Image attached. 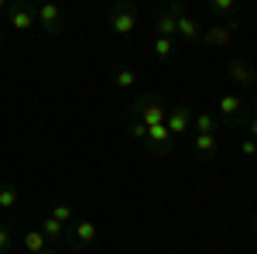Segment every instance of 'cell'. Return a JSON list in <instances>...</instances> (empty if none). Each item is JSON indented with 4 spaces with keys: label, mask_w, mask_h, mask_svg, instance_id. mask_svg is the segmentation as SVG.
I'll list each match as a JSON object with an SVG mask.
<instances>
[{
    "label": "cell",
    "mask_w": 257,
    "mask_h": 254,
    "mask_svg": "<svg viewBox=\"0 0 257 254\" xmlns=\"http://www.w3.org/2000/svg\"><path fill=\"white\" fill-rule=\"evenodd\" d=\"M196 134H216V127H219V117H216V110H202V114H196Z\"/></svg>",
    "instance_id": "16"
},
{
    "label": "cell",
    "mask_w": 257,
    "mask_h": 254,
    "mask_svg": "<svg viewBox=\"0 0 257 254\" xmlns=\"http://www.w3.org/2000/svg\"><path fill=\"white\" fill-rule=\"evenodd\" d=\"M226 79H230L233 86H247V90H254L257 69L250 65V62H243V59H230V62H226Z\"/></svg>",
    "instance_id": "9"
},
{
    "label": "cell",
    "mask_w": 257,
    "mask_h": 254,
    "mask_svg": "<svg viewBox=\"0 0 257 254\" xmlns=\"http://www.w3.org/2000/svg\"><path fill=\"white\" fill-rule=\"evenodd\" d=\"M151 52H155V59H175L178 55V45L175 38H161V35H155V41H151Z\"/></svg>",
    "instance_id": "15"
},
{
    "label": "cell",
    "mask_w": 257,
    "mask_h": 254,
    "mask_svg": "<svg viewBox=\"0 0 257 254\" xmlns=\"http://www.w3.org/2000/svg\"><path fill=\"white\" fill-rule=\"evenodd\" d=\"M35 21H38V28L48 38L62 35V7L59 4H41L38 11H35Z\"/></svg>",
    "instance_id": "7"
},
{
    "label": "cell",
    "mask_w": 257,
    "mask_h": 254,
    "mask_svg": "<svg viewBox=\"0 0 257 254\" xmlns=\"http://www.w3.org/2000/svg\"><path fill=\"white\" fill-rule=\"evenodd\" d=\"M237 24L240 21H219V24H213V28H202V45H209V48H226L230 41H233V35H237Z\"/></svg>",
    "instance_id": "5"
},
{
    "label": "cell",
    "mask_w": 257,
    "mask_h": 254,
    "mask_svg": "<svg viewBox=\"0 0 257 254\" xmlns=\"http://www.w3.org/2000/svg\"><path fill=\"white\" fill-rule=\"evenodd\" d=\"M254 230H257V213H254Z\"/></svg>",
    "instance_id": "28"
},
{
    "label": "cell",
    "mask_w": 257,
    "mask_h": 254,
    "mask_svg": "<svg viewBox=\"0 0 257 254\" xmlns=\"http://www.w3.org/2000/svg\"><path fill=\"white\" fill-rule=\"evenodd\" d=\"M192 117H196V114H192L185 103H178V107H172V110L165 114V127H168V131H172V137L178 141V137L189 134V127H192Z\"/></svg>",
    "instance_id": "8"
},
{
    "label": "cell",
    "mask_w": 257,
    "mask_h": 254,
    "mask_svg": "<svg viewBox=\"0 0 257 254\" xmlns=\"http://www.w3.org/2000/svg\"><path fill=\"white\" fill-rule=\"evenodd\" d=\"M144 148H148V155H155V158H168L172 151H175V137H172V131H168L165 124H158V127H148Z\"/></svg>",
    "instance_id": "4"
},
{
    "label": "cell",
    "mask_w": 257,
    "mask_h": 254,
    "mask_svg": "<svg viewBox=\"0 0 257 254\" xmlns=\"http://www.w3.org/2000/svg\"><path fill=\"white\" fill-rule=\"evenodd\" d=\"M41 254H62V247H55V244H48V247H45Z\"/></svg>",
    "instance_id": "25"
},
{
    "label": "cell",
    "mask_w": 257,
    "mask_h": 254,
    "mask_svg": "<svg viewBox=\"0 0 257 254\" xmlns=\"http://www.w3.org/2000/svg\"><path fill=\"white\" fill-rule=\"evenodd\" d=\"M247 137L257 141V110H250V117H247Z\"/></svg>",
    "instance_id": "24"
},
{
    "label": "cell",
    "mask_w": 257,
    "mask_h": 254,
    "mask_svg": "<svg viewBox=\"0 0 257 254\" xmlns=\"http://www.w3.org/2000/svg\"><path fill=\"white\" fill-rule=\"evenodd\" d=\"M24 247H28V254H41L48 247V240H45L41 230H24Z\"/></svg>",
    "instance_id": "20"
},
{
    "label": "cell",
    "mask_w": 257,
    "mask_h": 254,
    "mask_svg": "<svg viewBox=\"0 0 257 254\" xmlns=\"http://www.w3.org/2000/svg\"><path fill=\"white\" fill-rule=\"evenodd\" d=\"M178 11H182V4L178 0H172L165 11H158V18H155V31H158L161 38H175V18Z\"/></svg>",
    "instance_id": "12"
},
{
    "label": "cell",
    "mask_w": 257,
    "mask_h": 254,
    "mask_svg": "<svg viewBox=\"0 0 257 254\" xmlns=\"http://www.w3.org/2000/svg\"><path fill=\"white\" fill-rule=\"evenodd\" d=\"M175 35L182 41H199V38H202V24H199V21L185 11V7L178 11V18H175Z\"/></svg>",
    "instance_id": "11"
},
{
    "label": "cell",
    "mask_w": 257,
    "mask_h": 254,
    "mask_svg": "<svg viewBox=\"0 0 257 254\" xmlns=\"http://www.w3.org/2000/svg\"><path fill=\"white\" fill-rule=\"evenodd\" d=\"M11 244H14V234H11V227H7V223H0V254L11 251Z\"/></svg>",
    "instance_id": "22"
},
{
    "label": "cell",
    "mask_w": 257,
    "mask_h": 254,
    "mask_svg": "<svg viewBox=\"0 0 257 254\" xmlns=\"http://www.w3.org/2000/svg\"><path fill=\"white\" fill-rule=\"evenodd\" d=\"M240 155H243V158H257V141L243 137V141H240Z\"/></svg>",
    "instance_id": "23"
},
{
    "label": "cell",
    "mask_w": 257,
    "mask_h": 254,
    "mask_svg": "<svg viewBox=\"0 0 257 254\" xmlns=\"http://www.w3.org/2000/svg\"><path fill=\"white\" fill-rule=\"evenodd\" d=\"M192 151L199 158H216L219 155V134H196L192 137Z\"/></svg>",
    "instance_id": "13"
},
{
    "label": "cell",
    "mask_w": 257,
    "mask_h": 254,
    "mask_svg": "<svg viewBox=\"0 0 257 254\" xmlns=\"http://www.w3.org/2000/svg\"><path fill=\"white\" fill-rule=\"evenodd\" d=\"M7 4H11V0H0V14H4V11H7Z\"/></svg>",
    "instance_id": "27"
},
{
    "label": "cell",
    "mask_w": 257,
    "mask_h": 254,
    "mask_svg": "<svg viewBox=\"0 0 257 254\" xmlns=\"http://www.w3.org/2000/svg\"><path fill=\"white\" fill-rule=\"evenodd\" d=\"M138 82V69H131V65H120L117 72H113V86L117 90H131Z\"/></svg>",
    "instance_id": "18"
},
{
    "label": "cell",
    "mask_w": 257,
    "mask_h": 254,
    "mask_svg": "<svg viewBox=\"0 0 257 254\" xmlns=\"http://www.w3.org/2000/svg\"><path fill=\"white\" fill-rule=\"evenodd\" d=\"M250 107L257 110V82H254V90H250Z\"/></svg>",
    "instance_id": "26"
},
{
    "label": "cell",
    "mask_w": 257,
    "mask_h": 254,
    "mask_svg": "<svg viewBox=\"0 0 257 254\" xmlns=\"http://www.w3.org/2000/svg\"><path fill=\"white\" fill-rule=\"evenodd\" d=\"M48 216H52V220H59L62 227H65V223H72V203H65V199H62V203H52Z\"/></svg>",
    "instance_id": "21"
},
{
    "label": "cell",
    "mask_w": 257,
    "mask_h": 254,
    "mask_svg": "<svg viewBox=\"0 0 257 254\" xmlns=\"http://www.w3.org/2000/svg\"><path fill=\"white\" fill-rule=\"evenodd\" d=\"M250 100L243 97V93H223L219 97V110H216V117L219 120H226L230 127H243L247 124V117H250Z\"/></svg>",
    "instance_id": "2"
},
{
    "label": "cell",
    "mask_w": 257,
    "mask_h": 254,
    "mask_svg": "<svg viewBox=\"0 0 257 254\" xmlns=\"http://www.w3.org/2000/svg\"><path fill=\"white\" fill-rule=\"evenodd\" d=\"M165 100L158 97V93H144V97H138L131 107H127V117L134 120V124H144V127H158V124H165Z\"/></svg>",
    "instance_id": "1"
},
{
    "label": "cell",
    "mask_w": 257,
    "mask_h": 254,
    "mask_svg": "<svg viewBox=\"0 0 257 254\" xmlns=\"http://www.w3.org/2000/svg\"><path fill=\"white\" fill-rule=\"evenodd\" d=\"M18 199H21L18 186H11V182H0V210H14V206H18Z\"/></svg>",
    "instance_id": "19"
},
{
    "label": "cell",
    "mask_w": 257,
    "mask_h": 254,
    "mask_svg": "<svg viewBox=\"0 0 257 254\" xmlns=\"http://www.w3.org/2000/svg\"><path fill=\"white\" fill-rule=\"evenodd\" d=\"M0 41H4V35H0Z\"/></svg>",
    "instance_id": "29"
},
{
    "label": "cell",
    "mask_w": 257,
    "mask_h": 254,
    "mask_svg": "<svg viewBox=\"0 0 257 254\" xmlns=\"http://www.w3.org/2000/svg\"><path fill=\"white\" fill-rule=\"evenodd\" d=\"M99 240V227L96 220H72V230H69V244H76V247H93Z\"/></svg>",
    "instance_id": "6"
},
{
    "label": "cell",
    "mask_w": 257,
    "mask_h": 254,
    "mask_svg": "<svg viewBox=\"0 0 257 254\" xmlns=\"http://www.w3.org/2000/svg\"><path fill=\"white\" fill-rule=\"evenodd\" d=\"M138 7L134 4H117L113 11H110V31L120 35V38H127L131 31H138Z\"/></svg>",
    "instance_id": "3"
},
{
    "label": "cell",
    "mask_w": 257,
    "mask_h": 254,
    "mask_svg": "<svg viewBox=\"0 0 257 254\" xmlns=\"http://www.w3.org/2000/svg\"><path fill=\"white\" fill-rule=\"evenodd\" d=\"M209 14L219 21H240V7L233 0H209Z\"/></svg>",
    "instance_id": "14"
},
{
    "label": "cell",
    "mask_w": 257,
    "mask_h": 254,
    "mask_svg": "<svg viewBox=\"0 0 257 254\" xmlns=\"http://www.w3.org/2000/svg\"><path fill=\"white\" fill-rule=\"evenodd\" d=\"M41 234H45V240H48V244H55V247H59V240L65 237V227H62L59 220L45 216V220H41Z\"/></svg>",
    "instance_id": "17"
},
{
    "label": "cell",
    "mask_w": 257,
    "mask_h": 254,
    "mask_svg": "<svg viewBox=\"0 0 257 254\" xmlns=\"http://www.w3.org/2000/svg\"><path fill=\"white\" fill-rule=\"evenodd\" d=\"M7 18H11V28L14 31H31L38 21H35V11L24 4V0H11L7 4Z\"/></svg>",
    "instance_id": "10"
}]
</instances>
